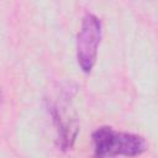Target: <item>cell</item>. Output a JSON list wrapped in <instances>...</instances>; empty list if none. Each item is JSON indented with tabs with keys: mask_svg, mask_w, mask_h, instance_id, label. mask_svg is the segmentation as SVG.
Wrapping results in <instances>:
<instances>
[{
	"mask_svg": "<svg viewBox=\"0 0 158 158\" xmlns=\"http://www.w3.org/2000/svg\"><path fill=\"white\" fill-rule=\"evenodd\" d=\"M91 138L95 157H136L147 149V142L142 136L116 131L110 126L96 128Z\"/></svg>",
	"mask_w": 158,
	"mask_h": 158,
	"instance_id": "obj_1",
	"label": "cell"
},
{
	"mask_svg": "<svg viewBox=\"0 0 158 158\" xmlns=\"http://www.w3.org/2000/svg\"><path fill=\"white\" fill-rule=\"evenodd\" d=\"M101 41V22L94 14L86 12L77 35V62L83 73L89 74L98 58V48Z\"/></svg>",
	"mask_w": 158,
	"mask_h": 158,
	"instance_id": "obj_2",
	"label": "cell"
},
{
	"mask_svg": "<svg viewBox=\"0 0 158 158\" xmlns=\"http://www.w3.org/2000/svg\"><path fill=\"white\" fill-rule=\"evenodd\" d=\"M58 101L53 102L51 105V115L53 117V122L57 130V137H58V144L62 151H69L72 149L78 132H79V117L73 111V109L69 107V91L65 89L64 93L60 96Z\"/></svg>",
	"mask_w": 158,
	"mask_h": 158,
	"instance_id": "obj_3",
	"label": "cell"
},
{
	"mask_svg": "<svg viewBox=\"0 0 158 158\" xmlns=\"http://www.w3.org/2000/svg\"><path fill=\"white\" fill-rule=\"evenodd\" d=\"M0 98H1V95H0Z\"/></svg>",
	"mask_w": 158,
	"mask_h": 158,
	"instance_id": "obj_4",
	"label": "cell"
}]
</instances>
